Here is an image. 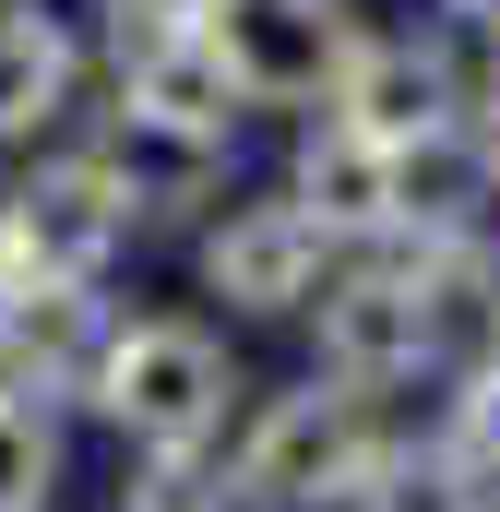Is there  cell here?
Here are the masks:
<instances>
[{
    "label": "cell",
    "mask_w": 500,
    "mask_h": 512,
    "mask_svg": "<svg viewBox=\"0 0 500 512\" xmlns=\"http://www.w3.org/2000/svg\"><path fill=\"white\" fill-rule=\"evenodd\" d=\"M239 346L215 310H120L96 382H84V417L120 441V453H227L239 429Z\"/></svg>",
    "instance_id": "cell-1"
},
{
    "label": "cell",
    "mask_w": 500,
    "mask_h": 512,
    "mask_svg": "<svg viewBox=\"0 0 500 512\" xmlns=\"http://www.w3.org/2000/svg\"><path fill=\"white\" fill-rule=\"evenodd\" d=\"M393 417H405V405H370V393L322 382V370L250 393L239 429H227V453H215L227 512H334V501H346V477L370 465V441L393 429Z\"/></svg>",
    "instance_id": "cell-2"
},
{
    "label": "cell",
    "mask_w": 500,
    "mask_h": 512,
    "mask_svg": "<svg viewBox=\"0 0 500 512\" xmlns=\"http://www.w3.org/2000/svg\"><path fill=\"white\" fill-rule=\"evenodd\" d=\"M370 36V0H227L215 12V60L250 120H322Z\"/></svg>",
    "instance_id": "cell-3"
},
{
    "label": "cell",
    "mask_w": 500,
    "mask_h": 512,
    "mask_svg": "<svg viewBox=\"0 0 500 512\" xmlns=\"http://www.w3.org/2000/svg\"><path fill=\"white\" fill-rule=\"evenodd\" d=\"M322 274H334V239H322L274 179H239V191L215 203V227L191 239V286H203L215 322H310Z\"/></svg>",
    "instance_id": "cell-4"
},
{
    "label": "cell",
    "mask_w": 500,
    "mask_h": 512,
    "mask_svg": "<svg viewBox=\"0 0 500 512\" xmlns=\"http://www.w3.org/2000/svg\"><path fill=\"white\" fill-rule=\"evenodd\" d=\"M0 215H12V251H24V274H36V286H108V274L143 251L120 179H108L84 143H48V155L0 191Z\"/></svg>",
    "instance_id": "cell-5"
},
{
    "label": "cell",
    "mask_w": 500,
    "mask_h": 512,
    "mask_svg": "<svg viewBox=\"0 0 500 512\" xmlns=\"http://www.w3.org/2000/svg\"><path fill=\"white\" fill-rule=\"evenodd\" d=\"M108 179H120L131 227L143 239H203L215 227V203L239 191V143H203V131H167V120H131V108H84V131H72Z\"/></svg>",
    "instance_id": "cell-6"
},
{
    "label": "cell",
    "mask_w": 500,
    "mask_h": 512,
    "mask_svg": "<svg viewBox=\"0 0 500 512\" xmlns=\"http://www.w3.org/2000/svg\"><path fill=\"white\" fill-rule=\"evenodd\" d=\"M322 120H346L358 143H381V155L453 143V131H465V60H453V36H441V24H381L370 48H358V72L334 84Z\"/></svg>",
    "instance_id": "cell-7"
},
{
    "label": "cell",
    "mask_w": 500,
    "mask_h": 512,
    "mask_svg": "<svg viewBox=\"0 0 500 512\" xmlns=\"http://www.w3.org/2000/svg\"><path fill=\"white\" fill-rule=\"evenodd\" d=\"M274 191L334 239V262L393 251V227H405V155L358 143L346 120H286V167H274Z\"/></svg>",
    "instance_id": "cell-8"
},
{
    "label": "cell",
    "mask_w": 500,
    "mask_h": 512,
    "mask_svg": "<svg viewBox=\"0 0 500 512\" xmlns=\"http://www.w3.org/2000/svg\"><path fill=\"white\" fill-rule=\"evenodd\" d=\"M96 48L60 0H0V155H48L60 131L84 120Z\"/></svg>",
    "instance_id": "cell-9"
},
{
    "label": "cell",
    "mask_w": 500,
    "mask_h": 512,
    "mask_svg": "<svg viewBox=\"0 0 500 512\" xmlns=\"http://www.w3.org/2000/svg\"><path fill=\"white\" fill-rule=\"evenodd\" d=\"M108 334H120V298L108 286H24V298H0V382L48 393V405H84Z\"/></svg>",
    "instance_id": "cell-10"
},
{
    "label": "cell",
    "mask_w": 500,
    "mask_h": 512,
    "mask_svg": "<svg viewBox=\"0 0 500 512\" xmlns=\"http://www.w3.org/2000/svg\"><path fill=\"white\" fill-rule=\"evenodd\" d=\"M96 72H108V108H131V120L203 131V143H239L250 131L239 84H227V60H215V36H131V48H96Z\"/></svg>",
    "instance_id": "cell-11"
},
{
    "label": "cell",
    "mask_w": 500,
    "mask_h": 512,
    "mask_svg": "<svg viewBox=\"0 0 500 512\" xmlns=\"http://www.w3.org/2000/svg\"><path fill=\"white\" fill-rule=\"evenodd\" d=\"M72 489V405L0 382V512H60Z\"/></svg>",
    "instance_id": "cell-12"
},
{
    "label": "cell",
    "mask_w": 500,
    "mask_h": 512,
    "mask_svg": "<svg viewBox=\"0 0 500 512\" xmlns=\"http://www.w3.org/2000/svg\"><path fill=\"white\" fill-rule=\"evenodd\" d=\"M441 441L500 489V346H465L453 382H441Z\"/></svg>",
    "instance_id": "cell-13"
},
{
    "label": "cell",
    "mask_w": 500,
    "mask_h": 512,
    "mask_svg": "<svg viewBox=\"0 0 500 512\" xmlns=\"http://www.w3.org/2000/svg\"><path fill=\"white\" fill-rule=\"evenodd\" d=\"M108 512H227V477H215V453H120Z\"/></svg>",
    "instance_id": "cell-14"
},
{
    "label": "cell",
    "mask_w": 500,
    "mask_h": 512,
    "mask_svg": "<svg viewBox=\"0 0 500 512\" xmlns=\"http://www.w3.org/2000/svg\"><path fill=\"white\" fill-rule=\"evenodd\" d=\"M96 12H108V48H131V36H215L227 0H96Z\"/></svg>",
    "instance_id": "cell-15"
},
{
    "label": "cell",
    "mask_w": 500,
    "mask_h": 512,
    "mask_svg": "<svg viewBox=\"0 0 500 512\" xmlns=\"http://www.w3.org/2000/svg\"><path fill=\"white\" fill-rule=\"evenodd\" d=\"M429 24H441V36H453L465 60H489V48H500V0H441Z\"/></svg>",
    "instance_id": "cell-16"
},
{
    "label": "cell",
    "mask_w": 500,
    "mask_h": 512,
    "mask_svg": "<svg viewBox=\"0 0 500 512\" xmlns=\"http://www.w3.org/2000/svg\"><path fill=\"white\" fill-rule=\"evenodd\" d=\"M36 274H24V251H12V215H0V298H24Z\"/></svg>",
    "instance_id": "cell-17"
},
{
    "label": "cell",
    "mask_w": 500,
    "mask_h": 512,
    "mask_svg": "<svg viewBox=\"0 0 500 512\" xmlns=\"http://www.w3.org/2000/svg\"><path fill=\"white\" fill-rule=\"evenodd\" d=\"M477 346H500V274H489V322H477Z\"/></svg>",
    "instance_id": "cell-18"
},
{
    "label": "cell",
    "mask_w": 500,
    "mask_h": 512,
    "mask_svg": "<svg viewBox=\"0 0 500 512\" xmlns=\"http://www.w3.org/2000/svg\"><path fill=\"white\" fill-rule=\"evenodd\" d=\"M441 512H500V489H465V501H441Z\"/></svg>",
    "instance_id": "cell-19"
}]
</instances>
